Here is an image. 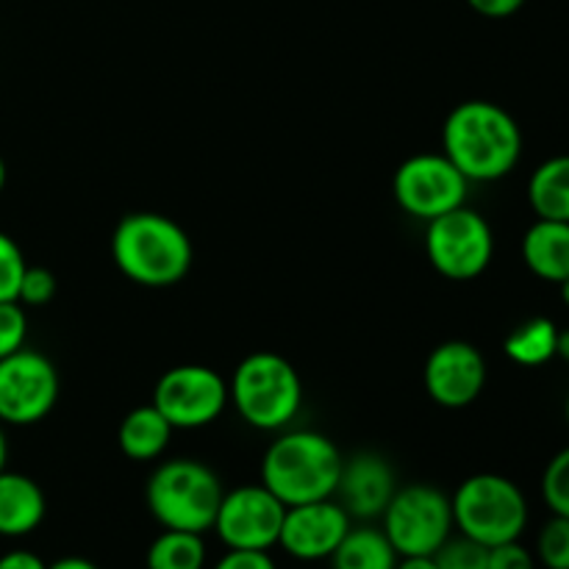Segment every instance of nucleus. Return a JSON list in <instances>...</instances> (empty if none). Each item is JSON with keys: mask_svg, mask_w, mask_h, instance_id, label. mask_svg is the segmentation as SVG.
<instances>
[{"mask_svg": "<svg viewBox=\"0 0 569 569\" xmlns=\"http://www.w3.org/2000/svg\"><path fill=\"white\" fill-rule=\"evenodd\" d=\"M3 187H6V161L3 156H0V192H3Z\"/></svg>", "mask_w": 569, "mask_h": 569, "instance_id": "4c0bfd02", "label": "nucleus"}, {"mask_svg": "<svg viewBox=\"0 0 569 569\" xmlns=\"http://www.w3.org/2000/svg\"><path fill=\"white\" fill-rule=\"evenodd\" d=\"M342 453L320 431H289L267 448L261 483L283 506H303L333 498L342 472Z\"/></svg>", "mask_w": 569, "mask_h": 569, "instance_id": "7ed1b4c3", "label": "nucleus"}, {"mask_svg": "<svg viewBox=\"0 0 569 569\" xmlns=\"http://www.w3.org/2000/svg\"><path fill=\"white\" fill-rule=\"evenodd\" d=\"M350 515L333 498L303 506H287L278 545L298 561L331 559L350 531Z\"/></svg>", "mask_w": 569, "mask_h": 569, "instance_id": "4468645a", "label": "nucleus"}, {"mask_svg": "<svg viewBox=\"0 0 569 569\" xmlns=\"http://www.w3.org/2000/svg\"><path fill=\"white\" fill-rule=\"evenodd\" d=\"M6 459H9V442H6L3 422H0V470H6Z\"/></svg>", "mask_w": 569, "mask_h": 569, "instance_id": "c9c22d12", "label": "nucleus"}, {"mask_svg": "<svg viewBox=\"0 0 569 569\" xmlns=\"http://www.w3.org/2000/svg\"><path fill=\"white\" fill-rule=\"evenodd\" d=\"M442 150L470 183L500 181L520 161L522 131L503 106L465 100L445 120Z\"/></svg>", "mask_w": 569, "mask_h": 569, "instance_id": "f257e3e1", "label": "nucleus"}, {"mask_svg": "<svg viewBox=\"0 0 569 569\" xmlns=\"http://www.w3.org/2000/svg\"><path fill=\"white\" fill-rule=\"evenodd\" d=\"M528 203L539 220L569 222V156H553L533 170Z\"/></svg>", "mask_w": 569, "mask_h": 569, "instance_id": "aec40b11", "label": "nucleus"}, {"mask_svg": "<svg viewBox=\"0 0 569 569\" xmlns=\"http://www.w3.org/2000/svg\"><path fill=\"white\" fill-rule=\"evenodd\" d=\"M48 569H100V567L94 565V561L81 559V556H64V559L48 565Z\"/></svg>", "mask_w": 569, "mask_h": 569, "instance_id": "72a5a7b5", "label": "nucleus"}, {"mask_svg": "<svg viewBox=\"0 0 569 569\" xmlns=\"http://www.w3.org/2000/svg\"><path fill=\"white\" fill-rule=\"evenodd\" d=\"M0 569H48V565L31 550H9L0 556Z\"/></svg>", "mask_w": 569, "mask_h": 569, "instance_id": "2f4dec72", "label": "nucleus"}, {"mask_svg": "<svg viewBox=\"0 0 569 569\" xmlns=\"http://www.w3.org/2000/svg\"><path fill=\"white\" fill-rule=\"evenodd\" d=\"M522 261L542 281L561 283L569 278V222H533L522 237Z\"/></svg>", "mask_w": 569, "mask_h": 569, "instance_id": "f3484780", "label": "nucleus"}, {"mask_svg": "<svg viewBox=\"0 0 569 569\" xmlns=\"http://www.w3.org/2000/svg\"><path fill=\"white\" fill-rule=\"evenodd\" d=\"M556 339L559 328L548 317H531L520 322L515 331L506 337L503 350L515 365L520 367H542L550 359H556Z\"/></svg>", "mask_w": 569, "mask_h": 569, "instance_id": "412c9836", "label": "nucleus"}, {"mask_svg": "<svg viewBox=\"0 0 569 569\" xmlns=\"http://www.w3.org/2000/svg\"><path fill=\"white\" fill-rule=\"evenodd\" d=\"M220 476L194 459H172L156 467L144 487V503L153 520L170 531L206 533L214 528L222 503Z\"/></svg>", "mask_w": 569, "mask_h": 569, "instance_id": "20e7f679", "label": "nucleus"}, {"mask_svg": "<svg viewBox=\"0 0 569 569\" xmlns=\"http://www.w3.org/2000/svg\"><path fill=\"white\" fill-rule=\"evenodd\" d=\"M150 403L164 415L172 428H203L226 411L228 383L211 367H172L156 381Z\"/></svg>", "mask_w": 569, "mask_h": 569, "instance_id": "9b49d317", "label": "nucleus"}, {"mask_svg": "<svg viewBox=\"0 0 569 569\" xmlns=\"http://www.w3.org/2000/svg\"><path fill=\"white\" fill-rule=\"evenodd\" d=\"M61 378L53 361L31 348L0 359V422L37 426L59 403Z\"/></svg>", "mask_w": 569, "mask_h": 569, "instance_id": "1a4fd4ad", "label": "nucleus"}, {"mask_svg": "<svg viewBox=\"0 0 569 569\" xmlns=\"http://www.w3.org/2000/svg\"><path fill=\"white\" fill-rule=\"evenodd\" d=\"M476 14L489 17V20H506V17L517 14L526 6V0H467Z\"/></svg>", "mask_w": 569, "mask_h": 569, "instance_id": "7c9ffc66", "label": "nucleus"}, {"mask_svg": "<svg viewBox=\"0 0 569 569\" xmlns=\"http://www.w3.org/2000/svg\"><path fill=\"white\" fill-rule=\"evenodd\" d=\"M439 569H487L489 567V548L478 545L470 537H453L450 533L448 542L433 553Z\"/></svg>", "mask_w": 569, "mask_h": 569, "instance_id": "5701e85b", "label": "nucleus"}, {"mask_svg": "<svg viewBox=\"0 0 569 569\" xmlns=\"http://www.w3.org/2000/svg\"><path fill=\"white\" fill-rule=\"evenodd\" d=\"M400 556L381 528L359 526L345 533L331 556V569H395Z\"/></svg>", "mask_w": 569, "mask_h": 569, "instance_id": "6ab92c4d", "label": "nucleus"}, {"mask_svg": "<svg viewBox=\"0 0 569 569\" xmlns=\"http://www.w3.org/2000/svg\"><path fill=\"white\" fill-rule=\"evenodd\" d=\"M144 565H148V569H203V533L170 531V528H164V531L150 542Z\"/></svg>", "mask_w": 569, "mask_h": 569, "instance_id": "4be33fe9", "label": "nucleus"}, {"mask_svg": "<svg viewBox=\"0 0 569 569\" xmlns=\"http://www.w3.org/2000/svg\"><path fill=\"white\" fill-rule=\"evenodd\" d=\"M470 181L445 153H417L395 170L392 192L400 209L431 222L467 203Z\"/></svg>", "mask_w": 569, "mask_h": 569, "instance_id": "9d476101", "label": "nucleus"}, {"mask_svg": "<svg viewBox=\"0 0 569 569\" xmlns=\"http://www.w3.org/2000/svg\"><path fill=\"white\" fill-rule=\"evenodd\" d=\"M426 256L439 276L450 281H472L492 264V226L467 206L433 217L426 231Z\"/></svg>", "mask_w": 569, "mask_h": 569, "instance_id": "6e6552de", "label": "nucleus"}, {"mask_svg": "<svg viewBox=\"0 0 569 569\" xmlns=\"http://www.w3.org/2000/svg\"><path fill=\"white\" fill-rule=\"evenodd\" d=\"M487 387V359L481 350L461 339L437 345L426 361V392L445 409L476 403Z\"/></svg>", "mask_w": 569, "mask_h": 569, "instance_id": "ddd939ff", "label": "nucleus"}, {"mask_svg": "<svg viewBox=\"0 0 569 569\" xmlns=\"http://www.w3.org/2000/svg\"><path fill=\"white\" fill-rule=\"evenodd\" d=\"M214 569H278L270 550H228Z\"/></svg>", "mask_w": 569, "mask_h": 569, "instance_id": "c756f323", "label": "nucleus"}, {"mask_svg": "<svg viewBox=\"0 0 569 569\" xmlns=\"http://www.w3.org/2000/svg\"><path fill=\"white\" fill-rule=\"evenodd\" d=\"M26 267L28 261L26 256H22L20 244H17L9 233L0 231V303H3V300H17Z\"/></svg>", "mask_w": 569, "mask_h": 569, "instance_id": "a878e982", "label": "nucleus"}, {"mask_svg": "<svg viewBox=\"0 0 569 569\" xmlns=\"http://www.w3.org/2000/svg\"><path fill=\"white\" fill-rule=\"evenodd\" d=\"M381 531L398 556H433L453 533V506L431 483L398 487L381 515Z\"/></svg>", "mask_w": 569, "mask_h": 569, "instance_id": "0eeeda50", "label": "nucleus"}, {"mask_svg": "<svg viewBox=\"0 0 569 569\" xmlns=\"http://www.w3.org/2000/svg\"><path fill=\"white\" fill-rule=\"evenodd\" d=\"M556 356H559V359L569 361V328H565V331H559V339H556Z\"/></svg>", "mask_w": 569, "mask_h": 569, "instance_id": "f704fd0d", "label": "nucleus"}, {"mask_svg": "<svg viewBox=\"0 0 569 569\" xmlns=\"http://www.w3.org/2000/svg\"><path fill=\"white\" fill-rule=\"evenodd\" d=\"M487 569H537V559L528 553L526 548L517 542L498 545V548H489V567Z\"/></svg>", "mask_w": 569, "mask_h": 569, "instance_id": "c85d7f7f", "label": "nucleus"}, {"mask_svg": "<svg viewBox=\"0 0 569 569\" xmlns=\"http://www.w3.org/2000/svg\"><path fill=\"white\" fill-rule=\"evenodd\" d=\"M111 259L128 281L148 289H167L189 276L194 248L176 220L156 211H133L117 222Z\"/></svg>", "mask_w": 569, "mask_h": 569, "instance_id": "f03ea898", "label": "nucleus"}, {"mask_svg": "<svg viewBox=\"0 0 569 569\" xmlns=\"http://www.w3.org/2000/svg\"><path fill=\"white\" fill-rule=\"evenodd\" d=\"M26 339H28L26 306H20L17 300H3V303H0V359H6V356L26 348Z\"/></svg>", "mask_w": 569, "mask_h": 569, "instance_id": "bb28decb", "label": "nucleus"}, {"mask_svg": "<svg viewBox=\"0 0 569 569\" xmlns=\"http://www.w3.org/2000/svg\"><path fill=\"white\" fill-rule=\"evenodd\" d=\"M395 569H439L433 556H403Z\"/></svg>", "mask_w": 569, "mask_h": 569, "instance_id": "473e14b6", "label": "nucleus"}, {"mask_svg": "<svg viewBox=\"0 0 569 569\" xmlns=\"http://www.w3.org/2000/svg\"><path fill=\"white\" fill-rule=\"evenodd\" d=\"M172 431L176 428L164 420L153 403L139 406V409L128 411L117 431V445H120L122 456L133 461H156L170 445Z\"/></svg>", "mask_w": 569, "mask_h": 569, "instance_id": "a211bd4d", "label": "nucleus"}, {"mask_svg": "<svg viewBox=\"0 0 569 569\" xmlns=\"http://www.w3.org/2000/svg\"><path fill=\"white\" fill-rule=\"evenodd\" d=\"M56 276L48 270V267H26L20 281V292H17V303L20 306H48L50 300L56 298Z\"/></svg>", "mask_w": 569, "mask_h": 569, "instance_id": "cd10ccee", "label": "nucleus"}, {"mask_svg": "<svg viewBox=\"0 0 569 569\" xmlns=\"http://www.w3.org/2000/svg\"><path fill=\"white\" fill-rule=\"evenodd\" d=\"M565 411H567V422H569V398H567V406H565Z\"/></svg>", "mask_w": 569, "mask_h": 569, "instance_id": "58836bf2", "label": "nucleus"}, {"mask_svg": "<svg viewBox=\"0 0 569 569\" xmlns=\"http://www.w3.org/2000/svg\"><path fill=\"white\" fill-rule=\"evenodd\" d=\"M283 515L287 506L264 483H248L222 495L214 531L228 550H270L281 537Z\"/></svg>", "mask_w": 569, "mask_h": 569, "instance_id": "f8f14e48", "label": "nucleus"}, {"mask_svg": "<svg viewBox=\"0 0 569 569\" xmlns=\"http://www.w3.org/2000/svg\"><path fill=\"white\" fill-rule=\"evenodd\" d=\"M542 498L553 515L569 517V448L550 459L542 476Z\"/></svg>", "mask_w": 569, "mask_h": 569, "instance_id": "393cba45", "label": "nucleus"}, {"mask_svg": "<svg viewBox=\"0 0 569 569\" xmlns=\"http://www.w3.org/2000/svg\"><path fill=\"white\" fill-rule=\"evenodd\" d=\"M450 506L461 537L476 539L483 548L517 542L528 526V500L522 489L495 472L467 478L450 498Z\"/></svg>", "mask_w": 569, "mask_h": 569, "instance_id": "423d86ee", "label": "nucleus"}, {"mask_svg": "<svg viewBox=\"0 0 569 569\" xmlns=\"http://www.w3.org/2000/svg\"><path fill=\"white\" fill-rule=\"evenodd\" d=\"M559 289H561V300L569 306V278H565V281L559 283Z\"/></svg>", "mask_w": 569, "mask_h": 569, "instance_id": "e433bc0d", "label": "nucleus"}, {"mask_svg": "<svg viewBox=\"0 0 569 569\" xmlns=\"http://www.w3.org/2000/svg\"><path fill=\"white\" fill-rule=\"evenodd\" d=\"M537 556L548 569H569V517L553 515L537 539Z\"/></svg>", "mask_w": 569, "mask_h": 569, "instance_id": "b1692460", "label": "nucleus"}, {"mask_svg": "<svg viewBox=\"0 0 569 569\" xmlns=\"http://www.w3.org/2000/svg\"><path fill=\"white\" fill-rule=\"evenodd\" d=\"M48 511L42 487L22 472L0 470V537H28Z\"/></svg>", "mask_w": 569, "mask_h": 569, "instance_id": "dca6fc26", "label": "nucleus"}, {"mask_svg": "<svg viewBox=\"0 0 569 569\" xmlns=\"http://www.w3.org/2000/svg\"><path fill=\"white\" fill-rule=\"evenodd\" d=\"M228 400L248 426L259 431H281L303 406V381L283 356L256 350L233 370Z\"/></svg>", "mask_w": 569, "mask_h": 569, "instance_id": "39448f33", "label": "nucleus"}, {"mask_svg": "<svg viewBox=\"0 0 569 569\" xmlns=\"http://www.w3.org/2000/svg\"><path fill=\"white\" fill-rule=\"evenodd\" d=\"M398 492V478L392 465L378 453H356L342 461L337 483V503L350 515V520H376L383 515L392 495Z\"/></svg>", "mask_w": 569, "mask_h": 569, "instance_id": "2eb2a0df", "label": "nucleus"}]
</instances>
